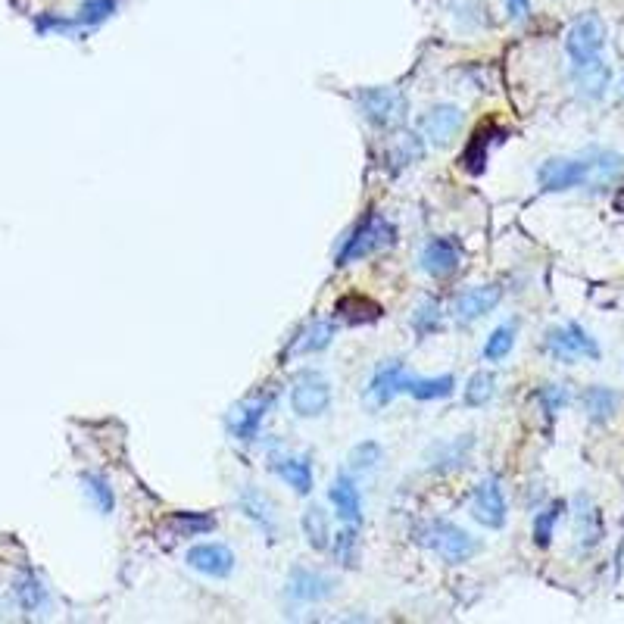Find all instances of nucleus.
Masks as SVG:
<instances>
[{"instance_id":"nucleus-1","label":"nucleus","mask_w":624,"mask_h":624,"mask_svg":"<svg viewBox=\"0 0 624 624\" xmlns=\"http://www.w3.org/2000/svg\"><path fill=\"white\" fill-rule=\"evenodd\" d=\"M565 50L571 60V75L584 97L600 100L609 88V66L603 60L606 50V25L596 13H584L571 22L565 35Z\"/></svg>"},{"instance_id":"nucleus-2","label":"nucleus","mask_w":624,"mask_h":624,"mask_svg":"<svg viewBox=\"0 0 624 624\" xmlns=\"http://www.w3.org/2000/svg\"><path fill=\"white\" fill-rule=\"evenodd\" d=\"M397 241V228L394 222H387L384 216H369V219H362L356 225V231L350 234V238L344 241L341 253H337V266H347V263H356V259H366L384 247H390Z\"/></svg>"},{"instance_id":"nucleus-3","label":"nucleus","mask_w":624,"mask_h":624,"mask_svg":"<svg viewBox=\"0 0 624 624\" xmlns=\"http://www.w3.org/2000/svg\"><path fill=\"white\" fill-rule=\"evenodd\" d=\"M359 113L378 128H400L409 116V100L400 88H366L356 94Z\"/></svg>"},{"instance_id":"nucleus-4","label":"nucleus","mask_w":624,"mask_h":624,"mask_svg":"<svg viewBox=\"0 0 624 624\" xmlns=\"http://www.w3.org/2000/svg\"><path fill=\"white\" fill-rule=\"evenodd\" d=\"M422 543L450 565H462L478 553V540L453 522H431L422 531Z\"/></svg>"},{"instance_id":"nucleus-5","label":"nucleus","mask_w":624,"mask_h":624,"mask_svg":"<svg viewBox=\"0 0 624 624\" xmlns=\"http://www.w3.org/2000/svg\"><path fill=\"white\" fill-rule=\"evenodd\" d=\"M331 406V384L322 372L316 369H303L294 375L291 384V409L300 419H319Z\"/></svg>"},{"instance_id":"nucleus-6","label":"nucleus","mask_w":624,"mask_h":624,"mask_svg":"<svg viewBox=\"0 0 624 624\" xmlns=\"http://www.w3.org/2000/svg\"><path fill=\"white\" fill-rule=\"evenodd\" d=\"M546 350H550L559 362L600 359V344H596L578 322H568V325L553 328L550 334H546Z\"/></svg>"},{"instance_id":"nucleus-7","label":"nucleus","mask_w":624,"mask_h":624,"mask_svg":"<svg viewBox=\"0 0 624 624\" xmlns=\"http://www.w3.org/2000/svg\"><path fill=\"white\" fill-rule=\"evenodd\" d=\"M537 181L543 191H568V188H587L590 185V160H546L537 169Z\"/></svg>"},{"instance_id":"nucleus-8","label":"nucleus","mask_w":624,"mask_h":624,"mask_svg":"<svg viewBox=\"0 0 624 624\" xmlns=\"http://www.w3.org/2000/svg\"><path fill=\"white\" fill-rule=\"evenodd\" d=\"M472 515L478 518L484 528H493V531L506 525V493L500 487V478H484L475 487Z\"/></svg>"},{"instance_id":"nucleus-9","label":"nucleus","mask_w":624,"mask_h":624,"mask_svg":"<svg viewBox=\"0 0 624 624\" xmlns=\"http://www.w3.org/2000/svg\"><path fill=\"white\" fill-rule=\"evenodd\" d=\"M500 297H503V291L497 288V284H478V288H468L453 300V316L462 325L478 322L500 303Z\"/></svg>"},{"instance_id":"nucleus-10","label":"nucleus","mask_w":624,"mask_h":624,"mask_svg":"<svg viewBox=\"0 0 624 624\" xmlns=\"http://www.w3.org/2000/svg\"><path fill=\"white\" fill-rule=\"evenodd\" d=\"M188 565L206 578H228L234 571V553L225 543H197L188 550Z\"/></svg>"},{"instance_id":"nucleus-11","label":"nucleus","mask_w":624,"mask_h":624,"mask_svg":"<svg viewBox=\"0 0 624 624\" xmlns=\"http://www.w3.org/2000/svg\"><path fill=\"white\" fill-rule=\"evenodd\" d=\"M238 503H241V512L250 518V522L263 531L269 540L278 537V512H275V503L266 497L263 490H256L253 484H247L241 493H238Z\"/></svg>"},{"instance_id":"nucleus-12","label":"nucleus","mask_w":624,"mask_h":624,"mask_svg":"<svg viewBox=\"0 0 624 624\" xmlns=\"http://www.w3.org/2000/svg\"><path fill=\"white\" fill-rule=\"evenodd\" d=\"M462 128V110L459 107H450V103H444V107H434L431 113H425L422 119V138H428L431 144L437 147H447Z\"/></svg>"},{"instance_id":"nucleus-13","label":"nucleus","mask_w":624,"mask_h":624,"mask_svg":"<svg viewBox=\"0 0 624 624\" xmlns=\"http://www.w3.org/2000/svg\"><path fill=\"white\" fill-rule=\"evenodd\" d=\"M459 263H462V253H459L456 241H450V238H434L422 250V269L431 278H450L459 269Z\"/></svg>"},{"instance_id":"nucleus-14","label":"nucleus","mask_w":624,"mask_h":624,"mask_svg":"<svg viewBox=\"0 0 624 624\" xmlns=\"http://www.w3.org/2000/svg\"><path fill=\"white\" fill-rule=\"evenodd\" d=\"M475 450V437L472 434H462V437H453V440H444V444H437L431 453H428V468L431 472H456L468 462Z\"/></svg>"},{"instance_id":"nucleus-15","label":"nucleus","mask_w":624,"mask_h":624,"mask_svg":"<svg viewBox=\"0 0 624 624\" xmlns=\"http://www.w3.org/2000/svg\"><path fill=\"white\" fill-rule=\"evenodd\" d=\"M288 593H291V600H297V603H322L334 593V581L319 575V571L297 568L291 575V581H288Z\"/></svg>"},{"instance_id":"nucleus-16","label":"nucleus","mask_w":624,"mask_h":624,"mask_svg":"<svg viewBox=\"0 0 624 624\" xmlns=\"http://www.w3.org/2000/svg\"><path fill=\"white\" fill-rule=\"evenodd\" d=\"M272 472L288 487H294L300 497H306V493L312 490V462L306 456L278 453V456H272Z\"/></svg>"},{"instance_id":"nucleus-17","label":"nucleus","mask_w":624,"mask_h":624,"mask_svg":"<svg viewBox=\"0 0 624 624\" xmlns=\"http://www.w3.org/2000/svg\"><path fill=\"white\" fill-rule=\"evenodd\" d=\"M328 500L334 503L337 515H341L347 525H359V518H362V497H359V487L353 484V478L337 475L331 481V487H328Z\"/></svg>"},{"instance_id":"nucleus-18","label":"nucleus","mask_w":624,"mask_h":624,"mask_svg":"<svg viewBox=\"0 0 624 624\" xmlns=\"http://www.w3.org/2000/svg\"><path fill=\"white\" fill-rule=\"evenodd\" d=\"M406 369H403V362H387V366H381L369 384V394L375 397V403H390L397 394H403V387H406Z\"/></svg>"},{"instance_id":"nucleus-19","label":"nucleus","mask_w":624,"mask_h":624,"mask_svg":"<svg viewBox=\"0 0 624 624\" xmlns=\"http://www.w3.org/2000/svg\"><path fill=\"white\" fill-rule=\"evenodd\" d=\"M266 409H269V400H250V403L238 406L228 419L231 434L238 440H253L259 434V425H263V419H266Z\"/></svg>"},{"instance_id":"nucleus-20","label":"nucleus","mask_w":624,"mask_h":624,"mask_svg":"<svg viewBox=\"0 0 624 624\" xmlns=\"http://www.w3.org/2000/svg\"><path fill=\"white\" fill-rule=\"evenodd\" d=\"M497 132H500L497 125H481L478 132L472 135V141H468V147L462 150V156H459V166H462V169H468L472 175L484 172V163H487V156H490L493 141H500V138H493Z\"/></svg>"},{"instance_id":"nucleus-21","label":"nucleus","mask_w":624,"mask_h":624,"mask_svg":"<svg viewBox=\"0 0 624 624\" xmlns=\"http://www.w3.org/2000/svg\"><path fill=\"white\" fill-rule=\"evenodd\" d=\"M575 534H578V543L581 550H590V546L600 543L603 537V522H600V512H596V506L587 500V497H578L575 503Z\"/></svg>"},{"instance_id":"nucleus-22","label":"nucleus","mask_w":624,"mask_h":624,"mask_svg":"<svg viewBox=\"0 0 624 624\" xmlns=\"http://www.w3.org/2000/svg\"><path fill=\"white\" fill-rule=\"evenodd\" d=\"M590 160V185L587 188H606L624 172V156L612 153V150H593L587 153Z\"/></svg>"},{"instance_id":"nucleus-23","label":"nucleus","mask_w":624,"mask_h":624,"mask_svg":"<svg viewBox=\"0 0 624 624\" xmlns=\"http://www.w3.org/2000/svg\"><path fill=\"white\" fill-rule=\"evenodd\" d=\"M618 409V394L609 387H587L584 390V412L590 422H609Z\"/></svg>"},{"instance_id":"nucleus-24","label":"nucleus","mask_w":624,"mask_h":624,"mask_svg":"<svg viewBox=\"0 0 624 624\" xmlns=\"http://www.w3.org/2000/svg\"><path fill=\"white\" fill-rule=\"evenodd\" d=\"M303 525V537L306 543L312 546V550H325V546L331 543V528H328V515L322 506H309L300 518Z\"/></svg>"},{"instance_id":"nucleus-25","label":"nucleus","mask_w":624,"mask_h":624,"mask_svg":"<svg viewBox=\"0 0 624 624\" xmlns=\"http://www.w3.org/2000/svg\"><path fill=\"white\" fill-rule=\"evenodd\" d=\"M166 528L175 537H197V534H210L216 528V518L206 512H175L166 522Z\"/></svg>"},{"instance_id":"nucleus-26","label":"nucleus","mask_w":624,"mask_h":624,"mask_svg":"<svg viewBox=\"0 0 624 624\" xmlns=\"http://www.w3.org/2000/svg\"><path fill=\"white\" fill-rule=\"evenodd\" d=\"M406 394H412L415 400H444L456 390V381L450 375L444 378H406Z\"/></svg>"},{"instance_id":"nucleus-27","label":"nucleus","mask_w":624,"mask_h":624,"mask_svg":"<svg viewBox=\"0 0 624 624\" xmlns=\"http://www.w3.org/2000/svg\"><path fill=\"white\" fill-rule=\"evenodd\" d=\"M337 316L347 319V322H353V325H359V322H375V319L381 316V306L372 303L369 297L353 294V297L337 300Z\"/></svg>"},{"instance_id":"nucleus-28","label":"nucleus","mask_w":624,"mask_h":624,"mask_svg":"<svg viewBox=\"0 0 624 624\" xmlns=\"http://www.w3.org/2000/svg\"><path fill=\"white\" fill-rule=\"evenodd\" d=\"M334 341V325L319 319V322H312L303 334H300V341L294 347V353H319L325 350L328 344Z\"/></svg>"},{"instance_id":"nucleus-29","label":"nucleus","mask_w":624,"mask_h":624,"mask_svg":"<svg viewBox=\"0 0 624 624\" xmlns=\"http://www.w3.org/2000/svg\"><path fill=\"white\" fill-rule=\"evenodd\" d=\"M422 153H425L422 135H400V138L390 141V150H387V156H390V160H394L397 166H409V163H415V160H422Z\"/></svg>"},{"instance_id":"nucleus-30","label":"nucleus","mask_w":624,"mask_h":624,"mask_svg":"<svg viewBox=\"0 0 624 624\" xmlns=\"http://www.w3.org/2000/svg\"><path fill=\"white\" fill-rule=\"evenodd\" d=\"M512 347H515V325L506 322V325H500L497 331H493V334L487 337V344H484V359H487V362H500V359L509 356Z\"/></svg>"},{"instance_id":"nucleus-31","label":"nucleus","mask_w":624,"mask_h":624,"mask_svg":"<svg viewBox=\"0 0 624 624\" xmlns=\"http://www.w3.org/2000/svg\"><path fill=\"white\" fill-rule=\"evenodd\" d=\"M493 387H497L493 372H475L465 384V406H484L493 397Z\"/></svg>"},{"instance_id":"nucleus-32","label":"nucleus","mask_w":624,"mask_h":624,"mask_svg":"<svg viewBox=\"0 0 624 624\" xmlns=\"http://www.w3.org/2000/svg\"><path fill=\"white\" fill-rule=\"evenodd\" d=\"M562 509H565V503L559 500V503L546 506V509L537 515V522H534V543H537V546H550V540H553V528H556V522H559Z\"/></svg>"},{"instance_id":"nucleus-33","label":"nucleus","mask_w":624,"mask_h":624,"mask_svg":"<svg viewBox=\"0 0 624 624\" xmlns=\"http://www.w3.org/2000/svg\"><path fill=\"white\" fill-rule=\"evenodd\" d=\"M381 447L375 444V440H366V444H356L350 450V468L353 472H372V468H378L381 462Z\"/></svg>"},{"instance_id":"nucleus-34","label":"nucleus","mask_w":624,"mask_h":624,"mask_svg":"<svg viewBox=\"0 0 624 624\" xmlns=\"http://www.w3.org/2000/svg\"><path fill=\"white\" fill-rule=\"evenodd\" d=\"M82 484H85V493H88V497L97 503V509L103 512V515H110L113 512V487L107 484V481H103V478H97V475H85L82 478Z\"/></svg>"},{"instance_id":"nucleus-35","label":"nucleus","mask_w":624,"mask_h":624,"mask_svg":"<svg viewBox=\"0 0 624 624\" xmlns=\"http://www.w3.org/2000/svg\"><path fill=\"white\" fill-rule=\"evenodd\" d=\"M568 403V387L565 384H546L540 387V406L546 415H556Z\"/></svg>"},{"instance_id":"nucleus-36","label":"nucleus","mask_w":624,"mask_h":624,"mask_svg":"<svg viewBox=\"0 0 624 624\" xmlns=\"http://www.w3.org/2000/svg\"><path fill=\"white\" fill-rule=\"evenodd\" d=\"M334 553H337V562H344V565H353L356 562V531L353 528L337 534Z\"/></svg>"},{"instance_id":"nucleus-37","label":"nucleus","mask_w":624,"mask_h":624,"mask_svg":"<svg viewBox=\"0 0 624 624\" xmlns=\"http://www.w3.org/2000/svg\"><path fill=\"white\" fill-rule=\"evenodd\" d=\"M113 10H116V0H88V4L82 7L78 22H100V19H107Z\"/></svg>"},{"instance_id":"nucleus-38","label":"nucleus","mask_w":624,"mask_h":624,"mask_svg":"<svg viewBox=\"0 0 624 624\" xmlns=\"http://www.w3.org/2000/svg\"><path fill=\"white\" fill-rule=\"evenodd\" d=\"M434 322H437V303H425L422 309H419V316H415V328H419L422 334H428L431 328H434Z\"/></svg>"},{"instance_id":"nucleus-39","label":"nucleus","mask_w":624,"mask_h":624,"mask_svg":"<svg viewBox=\"0 0 624 624\" xmlns=\"http://www.w3.org/2000/svg\"><path fill=\"white\" fill-rule=\"evenodd\" d=\"M506 7L512 19H525L531 13V0H506Z\"/></svg>"},{"instance_id":"nucleus-40","label":"nucleus","mask_w":624,"mask_h":624,"mask_svg":"<svg viewBox=\"0 0 624 624\" xmlns=\"http://www.w3.org/2000/svg\"><path fill=\"white\" fill-rule=\"evenodd\" d=\"M19 593H22V606H25V609H35V606H38V593H41V590H38L35 581H32V584H25Z\"/></svg>"},{"instance_id":"nucleus-41","label":"nucleus","mask_w":624,"mask_h":624,"mask_svg":"<svg viewBox=\"0 0 624 624\" xmlns=\"http://www.w3.org/2000/svg\"><path fill=\"white\" fill-rule=\"evenodd\" d=\"M612 203H615V210H618V213H624V188L615 194V200H612Z\"/></svg>"}]
</instances>
